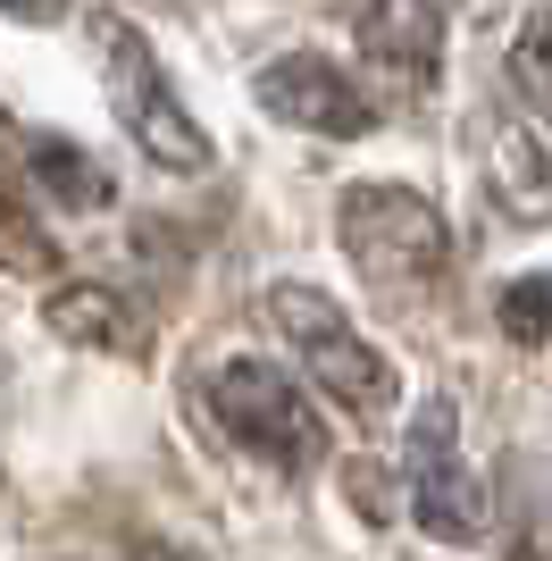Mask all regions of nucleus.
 I'll use <instances>...</instances> for the list:
<instances>
[{
    "mask_svg": "<svg viewBox=\"0 0 552 561\" xmlns=\"http://www.w3.org/2000/svg\"><path fill=\"white\" fill-rule=\"evenodd\" d=\"M92 43H101V93H110L117 126L142 142V160L176 168V176H193V168H209V135L184 117L176 84L160 76V59H151V43H142L126 18H92Z\"/></svg>",
    "mask_w": 552,
    "mask_h": 561,
    "instance_id": "1",
    "label": "nucleus"
},
{
    "mask_svg": "<svg viewBox=\"0 0 552 561\" xmlns=\"http://www.w3.org/2000/svg\"><path fill=\"white\" fill-rule=\"evenodd\" d=\"M260 319L294 335L301 360H310V377L344 402L352 420H386V411H393V394H402V386H393L386 352L368 344V335L352 328L326 294H310V285H268V294H260Z\"/></svg>",
    "mask_w": 552,
    "mask_h": 561,
    "instance_id": "2",
    "label": "nucleus"
},
{
    "mask_svg": "<svg viewBox=\"0 0 552 561\" xmlns=\"http://www.w3.org/2000/svg\"><path fill=\"white\" fill-rule=\"evenodd\" d=\"M335 234H344L352 268L377 277V285H427V277H444V260H452L444 210L411 185H352L344 202H335Z\"/></svg>",
    "mask_w": 552,
    "mask_h": 561,
    "instance_id": "3",
    "label": "nucleus"
},
{
    "mask_svg": "<svg viewBox=\"0 0 552 561\" xmlns=\"http://www.w3.org/2000/svg\"><path fill=\"white\" fill-rule=\"evenodd\" d=\"M218 427H227L243 453L276 461V469H310L326 453L319 411L301 402V386L276 369V360H227V369H218Z\"/></svg>",
    "mask_w": 552,
    "mask_h": 561,
    "instance_id": "4",
    "label": "nucleus"
},
{
    "mask_svg": "<svg viewBox=\"0 0 552 561\" xmlns=\"http://www.w3.org/2000/svg\"><path fill=\"white\" fill-rule=\"evenodd\" d=\"M411 512H418V528H436L452 545L485 537V486L460 461V411L452 402H427L411 427Z\"/></svg>",
    "mask_w": 552,
    "mask_h": 561,
    "instance_id": "5",
    "label": "nucleus"
},
{
    "mask_svg": "<svg viewBox=\"0 0 552 561\" xmlns=\"http://www.w3.org/2000/svg\"><path fill=\"white\" fill-rule=\"evenodd\" d=\"M260 110L285 117V126H310V135H326V142H352V135L377 126V110L352 93V76L335 68V59H319V50L268 59V68H260Z\"/></svg>",
    "mask_w": 552,
    "mask_h": 561,
    "instance_id": "6",
    "label": "nucleus"
},
{
    "mask_svg": "<svg viewBox=\"0 0 552 561\" xmlns=\"http://www.w3.org/2000/svg\"><path fill=\"white\" fill-rule=\"evenodd\" d=\"M352 43L368 50V68H386L393 84H436L444 68V9L436 0H368L352 18Z\"/></svg>",
    "mask_w": 552,
    "mask_h": 561,
    "instance_id": "7",
    "label": "nucleus"
},
{
    "mask_svg": "<svg viewBox=\"0 0 552 561\" xmlns=\"http://www.w3.org/2000/svg\"><path fill=\"white\" fill-rule=\"evenodd\" d=\"M485 193H494L519 227H544L552 218V151L528 126H494V142H485Z\"/></svg>",
    "mask_w": 552,
    "mask_h": 561,
    "instance_id": "8",
    "label": "nucleus"
},
{
    "mask_svg": "<svg viewBox=\"0 0 552 561\" xmlns=\"http://www.w3.org/2000/svg\"><path fill=\"white\" fill-rule=\"evenodd\" d=\"M25 176H34L50 202H68V210H110V168L84 160L68 135H34L25 142Z\"/></svg>",
    "mask_w": 552,
    "mask_h": 561,
    "instance_id": "9",
    "label": "nucleus"
},
{
    "mask_svg": "<svg viewBox=\"0 0 552 561\" xmlns=\"http://www.w3.org/2000/svg\"><path fill=\"white\" fill-rule=\"evenodd\" d=\"M50 335H68V344H101V352H135V319L117 294L101 285H68V294H50Z\"/></svg>",
    "mask_w": 552,
    "mask_h": 561,
    "instance_id": "10",
    "label": "nucleus"
},
{
    "mask_svg": "<svg viewBox=\"0 0 552 561\" xmlns=\"http://www.w3.org/2000/svg\"><path fill=\"white\" fill-rule=\"evenodd\" d=\"M510 344H552V268H528V277L503 285V302H494Z\"/></svg>",
    "mask_w": 552,
    "mask_h": 561,
    "instance_id": "11",
    "label": "nucleus"
},
{
    "mask_svg": "<svg viewBox=\"0 0 552 561\" xmlns=\"http://www.w3.org/2000/svg\"><path fill=\"white\" fill-rule=\"evenodd\" d=\"M510 84H519V101H528L536 117H552V9H536V18L519 25V43H510Z\"/></svg>",
    "mask_w": 552,
    "mask_h": 561,
    "instance_id": "12",
    "label": "nucleus"
},
{
    "mask_svg": "<svg viewBox=\"0 0 552 561\" xmlns=\"http://www.w3.org/2000/svg\"><path fill=\"white\" fill-rule=\"evenodd\" d=\"M0 268H25V277H50V268H59V243H50L9 193H0Z\"/></svg>",
    "mask_w": 552,
    "mask_h": 561,
    "instance_id": "13",
    "label": "nucleus"
},
{
    "mask_svg": "<svg viewBox=\"0 0 552 561\" xmlns=\"http://www.w3.org/2000/svg\"><path fill=\"white\" fill-rule=\"evenodd\" d=\"M344 486H352V503H360L368 519H393V494H386V469H377V461H352Z\"/></svg>",
    "mask_w": 552,
    "mask_h": 561,
    "instance_id": "14",
    "label": "nucleus"
},
{
    "mask_svg": "<svg viewBox=\"0 0 552 561\" xmlns=\"http://www.w3.org/2000/svg\"><path fill=\"white\" fill-rule=\"evenodd\" d=\"M0 9H9V18H25V25H59L76 0H0Z\"/></svg>",
    "mask_w": 552,
    "mask_h": 561,
    "instance_id": "15",
    "label": "nucleus"
},
{
    "mask_svg": "<svg viewBox=\"0 0 552 561\" xmlns=\"http://www.w3.org/2000/svg\"><path fill=\"white\" fill-rule=\"evenodd\" d=\"M0 193H9V126H0Z\"/></svg>",
    "mask_w": 552,
    "mask_h": 561,
    "instance_id": "16",
    "label": "nucleus"
}]
</instances>
